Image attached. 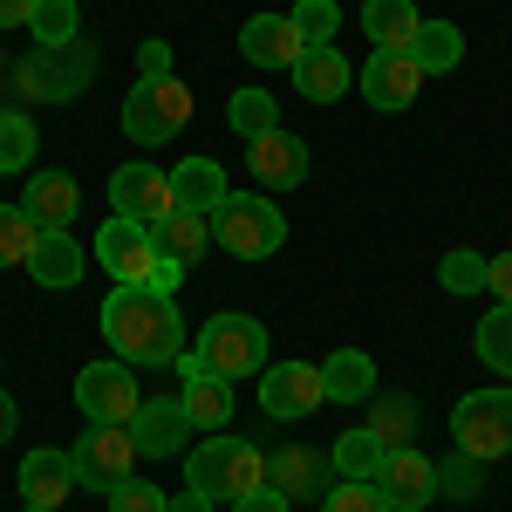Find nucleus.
Returning a JSON list of instances; mask_svg holds the SVG:
<instances>
[{"instance_id":"1","label":"nucleus","mask_w":512,"mask_h":512,"mask_svg":"<svg viewBox=\"0 0 512 512\" xmlns=\"http://www.w3.org/2000/svg\"><path fill=\"white\" fill-rule=\"evenodd\" d=\"M103 321V342L117 362L130 369H171L185 355V315L171 308V294H151V287H110V301L96 308Z\"/></svg>"},{"instance_id":"2","label":"nucleus","mask_w":512,"mask_h":512,"mask_svg":"<svg viewBox=\"0 0 512 512\" xmlns=\"http://www.w3.org/2000/svg\"><path fill=\"white\" fill-rule=\"evenodd\" d=\"M185 485H192L212 512H219V506H239L246 492H260V485H267V458H260L246 437L212 431L205 444H192V451H185Z\"/></svg>"},{"instance_id":"3","label":"nucleus","mask_w":512,"mask_h":512,"mask_svg":"<svg viewBox=\"0 0 512 512\" xmlns=\"http://www.w3.org/2000/svg\"><path fill=\"white\" fill-rule=\"evenodd\" d=\"M205 226H212V239L233 260H274L280 246H287V219H280V205L267 192H226Z\"/></svg>"},{"instance_id":"4","label":"nucleus","mask_w":512,"mask_h":512,"mask_svg":"<svg viewBox=\"0 0 512 512\" xmlns=\"http://www.w3.org/2000/svg\"><path fill=\"white\" fill-rule=\"evenodd\" d=\"M192 123V89L178 76H137V89L123 96V137L130 144H171Z\"/></svg>"},{"instance_id":"5","label":"nucleus","mask_w":512,"mask_h":512,"mask_svg":"<svg viewBox=\"0 0 512 512\" xmlns=\"http://www.w3.org/2000/svg\"><path fill=\"white\" fill-rule=\"evenodd\" d=\"M192 355L212 369V376H226V383L260 376V369H267V328H260L253 315H212L205 328H198Z\"/></svg>"},{"instance_id":"6","label":"nucleus","mask_w":512,"mask_h":512,"mask_svg":"<svg viewBox=\"0 0 512 512\" xmlns=\"http://www.w3.org/2000/svg\"><path fill=\"white\" fill-rule=\"evenodd\" d=\"M451 437H458V451L478 458V465L506 458L512 451V390H472L451 410Z\"/></svg>"},{"instance_id":"7","label":"nucleus","mask_w":512,"mask_h":512,"mask_svg":"<svg viewBox=\"0 0 512 512\" xmlns=\"http://www.w3.org/2000/svg\"><path fill=\"white\" fill-rule=\"evenodd\" d=\"M130 458H137V444L123 424H82V437L69 444V465H76V492H103L110 499V485L130 478Z\"/></svg>"},{"instance_id":"8","label":"nucleus","mask_w":512,"mask_h":512,"mask_svg":"<svg viewBox=\"0 0 512 512\" xmlns=\"http://www.w3.org/2000/svg\"><path fill=\"white\" fill-rule=\"evenodd\" d=\"M137 403H144V396H137V369L117 362V355H110V362H89L76 376V410L89 424H130Z\"/></svg>"},{"instance_id":"9","label":"nucleus","mask_w":512,"mask_h":512,"mask_svg":"<svg viewBox=\"0 0 512 512\" xmlns=\"http://www.w3.org/2000/svg\"><path fill=\"white\" fill-rule=\"evenodd\" d=\"M96 267L117 280V287H151V267H158V239H151V226L110 212L103 233H96Z\"/></svg>"},{"instance_id":"10","label":"nucleus","mask_w":512,"mask_h":512,"mask_svg":"<svg viewBox=\"0 0 512 512\" xmlns=\"http://www.w3.org/2000/svg\"><path fill=\"white\" fill-rule=\"evenodd\" d=\"M321 403H328L321 362H274V369H260V410L274 424H301V417H315Z\"/></svg>"},{"instance_id":"11","label":"nucleus","mask_w":512,"mask_h":512,"mask_svg":"<svg viewBox=\"0 0 512 512\" xmlns=\"http://www.w3.org/2000/svg\"><path fill=\"white\" fill-rule=\"evenodd\" d=\"M369 485L383 492V506H390V512H424L437 499V465L424 458V451L396 444V451H383V465H376Z\"/></svg>"},{"instance_id":"12","label":"nucleus","mask_w":512,"mask_h":512,"mask_svg":"<svg viewBox=\"0 0 512 512\" xmlns=\"http://www.w3.org/2000/svg\"><path fill=\"white\" fill-rule=\"evenodd\" d=\"M171 369H178V403H185L192 431H219V424H233V383H226V376H212L192 349L178 355Z\"/></svg>"},{"instance_id":"13","label":"nucleus","mask_w":512,"mask_h":512,"mask_svg":"<svg viewBox=\"0 0 512 512\" xmlns=\"http://www.w3.org/2000/svg\"><path fill=\"white\" fill-rule=\"evenodd\" d=\"M362 96H369V103H376V110H410V103H417V89H424V69H417V62H410V48H376V55H369V62H362Z\"/></svg>"},{"instance_id":"14","label":"nucleus","mask_w":512,"mask_h":512,"mask_svg":"<svg viewBox=\"0 0 512 512\" xmlns=\"http://www.w3.org/2000/svg\"><path fill=\"white\" fill-rule=\"evenodd\" d=\"M110 205H117V219L158 226L164 212H171V178H164L158 164H117L110 171Z\"/></svg>"},{"instance_id":"15","label":"nucleus","mask_w":512,"mask_h":512,"mask_svg":"<svg viewBox=\"0 0 512 512\" xmlns=\"http://www.w3.org/2000/svg\"><path fill=\"white\" fill-rule=\"evenodd\" d=\"M123 431H130V444H137L144 458H178V451H192V417H185L178 396L137 403V417H130Z\"/></svg>"},{"instance_id":"16","label":"nucleus","mask_w":512,"mask_h":512,"mask_svg":"<svg viewBox=\"0 0 512 512\" xmlns=\"http://www.w3.org/2000/svg\"><path fill=\"white\" fill-rule=\"evenodd\" d=\"M239 55H246L253 69H294V62L308 55V41H301V28H294L287 14H253V21L239 28Z\"/></svg>"},{"instance_id":"17","label":"nucleus","mask_w":512,"mask_h":512,"mask_svg":"<svg viewBox=\"0 0 512 512\" xmlns=\"http://www.w3.org/2000/svg\"><path fill=\"white\" fill-rule=\"evenodd\" d=\"M246 164H253V178H260L267 192H294V185L308 178V144L280 123V130H267V137L246 151Z\"/></svg>"},{"instance_id":"18","label":"nucleus","mask_w":512,"mask_h":512,"mask_svg":"<svg viewBox=\"0 0 512 512\" xmlns=\"http://www.w3.org/2000/svg\"><path fill=\"white\" fill-rule=\"evenodd\" d=\"M21 499L28 506H48V512H62V499L76 492V465H69V451H55V444H41V451H28L21 458Z\"/></svg>"},{"instance_id":"19","label":"nucleus","mask_w":512,"mask_h":512,"mask_svg":"<svg viewBox=\"0 0 512 512\" xmlns=\"http://www.w3.org/2000/svg\"><path fill=\"white\" fill-rule=\"evenodd\" d=\"M21 205H28V219H35L41 233H69V219L82 212V185L69 171H35L28 192H21Z\"/></svg>"},{"instance_id":"20","label":"nucleus","mask_w":512,"mask_h":512,"mask_svg":"<svg viewBox=\"0 0 512 512\" xmlns=\"http://www.w3.org/2000/svg\"><path fill=\"white\" fill-rule=\"evenodd\" d=\"M267 485H274L280 499H321L328 492V458L308 451V444H280L274 458H267Z\"/></svg>"},{"instance_id":"21","label":"nucleus","mask_w":512,"mask_h":512,"mask_svg":"<svg viewBox=\"0 0 512 512\" xmlns=\"http://www.w3.org/2000/svg\"><path fill=\"white\" fill-rule=\"evenodd\" d=\"M287 76H294V89H301L308 103H321V110H328V103H342V96H349L355 69L342 62V48H308V55H301Z\"/></svg>"},{"instance_id":"22","label":"nucleus","mask_w":512,"mask_h":512,"mask_svg":"<svg viewBox=\"0 0 512 512\" xmlns=\"http://www.w3.org/2000/svg\"><path fill=\"white\" fill-rule=\"evenodd\" d=\"M321 390H328V403H376V362H369V349H335L321 362Z\"/></svg>"},{"instance_id":"23","label":"nucleus","mask_w":512,"mask_h":512,"mask_svg":"<svg viewBox=\"0 0 512 512\" xmlns=\"http://www.w3.org/2000/svg\"><path fill=\"white\" fill-rule=\"evenodd\" d=\"M219 198H226V171L212 158H185L171 171V205H178V212H205V219H212Z\"/></svg>"},{"instance_id":"24","label":"nucleus","mask_w":512,"mask_h":512,"mask_svg":"<svg viewBox=\"0 0 512 512\" xmlns=\"http://www.w3.org/2000/svg\"><path fill=\"white\" fill-rule=\"evenodd\" d=\"M28 274H35L41 287H76V280L89 274V253H82L69 233H41V239H35V260H28Z\"/></svg>"},{"instance_id":"25","label":"nucleus","mask_w":512,"mask_h":512,"mask_svg":"<svg viewBox=\"0 0 512 512\" xmlns=\"http://www.w3.org/2000/svg\"><path fill=\"white\" fill-rule=\"evenodd\" d=\"M410 62H417L424 76H451V69L465 62V28H458V21H417Z\"/></svg>"},{"instance_id":"26","label":"nucleus","mask_w":512,"mask_h":512,"mask_svg":"<svg viewBox=\"0 0 512 512\" xmlns=\"http://www.w3.org/2000/svg\"><path fill=\"white\" fill-rule=\"evenodd\" d=\"M151 239H158V253H164V260L192 267L198 253L212 246V226H205V212H178V205H171V212H164L158 226H151Z\"/></svg>"},{"instance_id":"27","label":"nucleus","mask_w":512,"mask_h":512,"mask_svg":"<svg viewBox=\"0 0 512 512\" xmlns=\"http://www.w3.org/2000/svg\"><path fill=\"white\" fill-rule=\"evenodd\" d=\"M362 28L376 48H410L417 41V0H362Z\"/></svg>"},{"instance_id":"28","label":"nucleus","mask_w":512,"mask_h":512,"mask_svg":"<svg viewBox=\"0 0 512 512\" xmlns=\"http://www.w3.org/2000/svg\"><path fill=\"white\" fill-rule=\"evenodd\" d=\"M226 123H233V137L260 144L267 130H280V96H267V89H233V103H226Z\"/></svg>"},{"instance_id":"29","label":"nucleus","mask_w":512,"mask_h":512,"mask_svg":"<svg viewBox=\"0 0 512 512\" xmlns=\"http://www.w3.org/2000/svg\"><path fill=\"white\" fill-rule=\"evenodd\" d=\"M328 465H335V478H376V465H383V437L369 431V424H355V431L335 437Z\"/></svg>"},{"instance_id":"30","label":"nucleus","mask_w":512,"mask_h":512,"mask_svg":"<svg viewBox=\"0 0 512 512\" xmlns=\"http://www.w3.org/2000/svg\"><path fill=\"white\" fill-rule=\"evenodd\" d=\"M478 362H485V369H499V376H512V301H499V308H492V315L478 321Z\"/></svg>"},{"instance_id":"31","label":"nucleus","mask_w":512,"mask_h":512,"mask_svg":"<svg viewBox=\"0 0 512 512\" xmlns=\"http://www.w3.org/2000/svg\"><path fill=\"white\" fill-rule=\"evenodd\" d=\"M35 239H41V226L28 219V205H0V267H28Z\"/></svg>"},{"instance_id":"32","label":"nucleus","mask_w":512,"mask_h":512,"mask_svg":"<svg viewBox=\"0 0 512 512\" xmlns=\"http://www.w3.org/2000/svg\"><path fill=\"white\" fill-rule=\"evenodd\" d=\"M35 151H41L35 123L21 117V110H0V171H28Z\"/></svg>"},{"instance_id":"33","label":"nucleus","mask_w":512,"mask_h":512,"mask_svg":"<svg viewBox=\"0 0 512 512\" xmlns=\"http://www.w3.org/2000/svg\"><path fill=\"white\" fill-rule=\"evenodd\" d=\"M28 28H35L41 48H69V41L82 35V14H76V0H41Z\"/></svg>"},{"instance_id":"34","label":"nucleus","mask_w":512,"mask_h":512,"mask_svg":"<svg viewBox=\"0 0 512 512\" xmlns=\"http://www.w3.org/2000/svg\"><path fill=\"white\" fill-rule=\"evenodd\" d=\"M308 48H335V28H342V7L335 0H294V14H287Z\"/></svg>"},{"instance_id":"35","label":"nucleus","mask_w":512,"mask_h":512,"mask_svg":"<svg viewBox=\"0 0 512 512\" xmlns=\"http://www.w3.org/2000/svg\"><path fill=\"white\" fill-rule=\"evenodd\" d=\"M437 287H444V294H485V253H472V246L444 253V260H437Z\"/></svg>"},{"instance_id":"36","label":"nucleus","mask_w":512,"mask_h":512,"mask_svg":"<svg viewBox=\"0 0 512 512\" xmlns=\"http://www.w3.org/2000/svg\"><path fill=\"white\" fill-rule=\"evenodd\" d=\"M369 431L383 437V451L410 444V431H417V403H410V396H383V403H376V417H369Z\"/></svg>"},{"instance_id":"37","label":"nucleus","mask_w":512,"mask_h":512,"mask_svg":"<svg viewBox=\"0 0 512 512\" xmlns=\"http://www.w3.org/2000/svg\"><path fill=\"white\" fill-rule=\"evenodd\" d=\"M321 512H390V506H383V492L369 478H342L335 492H321Z\"/></svg>"},{"instance_id":"38","label":"nucleus","mask_w":512,"mask_h":512,"mask_svg":"<svg viewBox=\"0 0 512 512\" xmlns=\"http://www.w3.org/2000/svg\"><path fill=\"white\" fill-rule=\"evenodd\" d=\"M110 512H164V492L144 478H123V485H110Z\"/></svg>"},{"instance_id":"39","label":"nucleus","mask_w":512,"mask_h":512,"mask_svg":"<svg viewBox=\"0 0 512 512\" xmlns=\"http://www.w3.org/2000/svg\"><path fill=\"white\" fill-rule=\"evenodd\" d=\"M437 492H444V499H472V492H478V458L458 451L451 465H437Z\"/></svg>"},{"instance_id":"40","label":"nucleus","mask_w":512,"mask_h":512,"mask_svg":"<svg viewBox=\"0 0 512 512\" xmlns=\"http://www.w3.org/2000/svg\"><path fill=\"white\" fill-rule=\"evenodd\" d=\"M485 294L492 301H512V253H492L485 260Z\"/></svg>"},{"instance_id":"41","label":"nucleus","mask_w":512,"mask_h":512,"mask_svg":"<svg viewBox=\"0 0 512 512\" xmlns=\"http://www.w3.org/2000/svg\"><path fill=\"white\" fill-rule=\"evenodd\" d=\"M137 76H171V41H144L137 48Z\"/></svg>"},{"instance_id":"42","label":"nucleus","mask_w":512,"mask_h":512,"mask_svg":"<svg viewBox=\"0 0 512 512\" xmlns=\"http://www.w3.org/2000/svg\"><path fill=\"white\" fill-rule=\"evenodd\" d=\"M294 506V499H280L274 485H260V492H246V499H239V506H226V512H287Z\"/></svg>"},{"instance_id":"43","label":"nucleus","mask_w":512,"mask_h":512,"mask_svg":"<svg viewBox=\"0 0 512 512\" xmlns=\"http://www.w3.org/2000/svg\"><path fill=\"white\" fill-rule=\"evenodd\" d=\"M35 7H41V0H0V35H7V28H28Z\"/></svg>"},{"instance_id":"44","label":"nucleus","mask_w":512,"mask_h":512,"mask_svg":"<svg viewBox=\"0 0 512 512\" xmlns=\"http://www.w3.org/2000/svg\"><path fill=\"white\" fill-rule=\"evenodd\" d=\"M178 280H185V267L158 253V267H151V294H178Z\"/></svg>"},{"instance_id":"45","label":"nucleus","mask_w":512,"mask_h":512,"mask_svg":"<svg viewBox=\"0 0 512 512\" xmlns=\"http://www.w3.org/2000/svg\"><path fill=\"white\" fill-rule=\"evenodd\" d=\"M14 431H21V410H14V396L0 390V444H7V437H14Z\"/></svg>"},{"instance_id":"46","label":"nucleus","mask_w":512,"mask_h":512,"mask_svg":"<svg viewBox=\"0 0 512 512\" xmlns=\"http://www.w3.org/2000/svg\"><path fill=\"white\" fill-rule=\"evenodd\" d=\"M164 512H212V506H205V499H198L192 485H185V492H178V499H164Z\"/></svg>"},{"instance_id":"47","label":"nucleus","mask_w":512,"mask_h":512,"mask_svg":"<svg viewBox=\"0 0 512 512\" xmlns=\"http://www.w3.org/2000/svg\"><path fill=\"white\" fill-rule=\"evenodd\" d=\"M28 512H48V506H28Z\"/></svg>"}]
</instances>
